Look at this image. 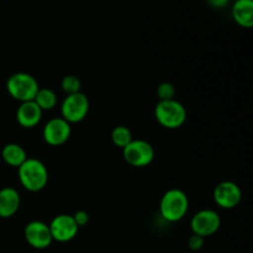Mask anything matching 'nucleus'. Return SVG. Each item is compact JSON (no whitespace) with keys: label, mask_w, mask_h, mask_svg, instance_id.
<instances>
[{"label":"nucleus","mask_w":253,"mask_h":253,"mask_svg":"<svg viewBox=\"0 0 253 253\" xmlns=\"http://www.w3.org/2000/svg\"><path fill=\"white\" fill-rule=\"evenodd\" d=\"M231 0H207L209 6L214 7V9H222V7L227 6Z\"/></svg>","instance_id":"obj_22"},{"label":"nucleus","mask_w":253,"mask_h":253,"mask_svg":"<svg viewBox=\"0 0 253 253\" xmlns=\"http://www.w3.org/2000/svg\"><path fill=\"white\" fill-rule=\"evenodd\" d=\"M231 15L239 26L251 29L253 26V0H235Z\"/></svg>","instance_id":"obj_14"},{"label":"nucleus","mask_w":253,"mask_h":253,"mask_svg":"<svg viewBox=\"0 0 253 253\" xmlns=\"http://www.w3.org/2000/svg\"><path fill=\"white\" fill-rule=\"evenodd\" d=\"M20 194L15 188L5 187L0 189V217L9 219L14 216L20 208Z\"/></svg>","instance_id":"obj_13"},{"label":"nucleus","mask_w":253,"mask_h":253,"mask_svg":"<svg viewBox=\"0 0 253 253\" xmlns=\"http://www.w3.org/2000/svg\"><path fill=\"white\" fill-rule=\"evenodd\" d=\"M25 240L35 250H44L52 244V236L48 225L35 220L29 222L25 227Z\"/></svg>","instance_id":"obj_11"},{"label":"nucleus","mask_w":253,"mask_h":253,"mask_svg":"<svg viewBox=\"0 0 253 253\" xmlns=\"http://www.w3.org/2000/svg\"><path fill=\"white\" fill-rule=\"evenodd\" d=\"M49 232L53 241L61 242H69L77 236L78 234V225L74 221L73 216L68 214H62L52 219V221L48 224Z\"/></svg>","instance_id":"obj_8"},{"label":"nucleus","mask_w":253,"mask_h":253,"mask_svg":"<svg viewBox=\"0 0 253 253\" xmlns=\"http://www.w3.org/2000/svg\"><path fill=\"white\" fill-rule=\"evenodd\" d=\"M39 89L36 78L24 72L12 74L6 82V90L9 95L20 103L34 100Z\"/></svg>","instance_id":"obj_3"},{"label":"nucleus","mask_w":253,"mask_h":253,"mask_svg":"<svg viewBox=\"0 0 253 253\" xmlns=\"http://www.w3.org/2000/svg\"><path fill=\"white\" fill-rule=\"evenodd\" d=\"M175 95V88L169 82H163L157 88V96L160 101L163 100H172Z\"/></svg>","instance_id":"obj_19"},{"label":"nucleus","mask_w":253,"mask_h":253,"mask_svg":"<svg viewBox=\"0 0 253 253\" xmlns=\"http://www.w3.org/2000/svg\"><path fill=\"white\" fill-rule=\"evenodd\" d=\"M111 141L115 146L120 148H125L131 141L133 140L132 132L130 128L126 126H116L113 131H111Z\"/></svg>","instance_id":"obj_17"},{"label":"nucleus","mask_w":253,"mask_h":253,"mask_svg":"<svg viewBox=\"0 0 253 253\" xmlns=\"http://www.w3.org/2000/svg\"><path fill=\"white\" fill-rule=\"evenodd\" d=\"M123 155L128 165L137 168L146 167L155 160V150L152 145L145 140H132L123 148Z\"/></svg>","instance_id":"obj_6"},{"label":"nucleus","mask_w":253,"mask_h":253,"mask_svg":"<svg viewBox=\"0 0 253 253\" xmlns=\"http://www.w3.org/2000/svg\"><path fill=\"white\" fill-rule=\"evenodd\" d=\"M61 88L67 95H71V94H76L81 91L82 83L78 77L73 76V74H69V76H66L62 78Z\"/></svg>","instance_id":"obj_18"},{"label":"nucleus","mask_w":253,"mask_h":253,"mask_svg":"<svg viewBox=\"0 0 253 253\" xmlns=\"http://www.w3.org/2000/svg\"><path fill=\"white\" fill-rule=\"evenodd\" d=\"M43 111L39 108L34 100L20 103L16 110V120L20 126L25 128H31L39 125L42 119Z\"/></svg>","instance_id":"obj_12"},{"label":"nucleus","mask_w":253,"mask_h":253,"mask_svg":"<svg viewBox=\"0 0 253 253\" xmlns=\"http://www.w3.org/2000/svg\"><path fill=\"white\" fill-rule=\"evenodd\" d=\"M1 158L10 167L19 168L27 160L26 151L17 143H7L1 150Z\"/></svg>","instance_id":"obj_15"},{"label":"nucleus","mask_w":253,"mask_h":253,"mask_svg":"<svg viewBox=\"0 0 253 253\" xmlns=\"http://www.w3.org/2000/svg\"><path fill=\"white\" fill-rule=\"evenodd\" d=\"M34 101L42 111L52 110L57 105V94L49 88H40Z\"/></svg>","instance_id":"obj_16"},{"label":"nucleus","mask_w":253,"mask_h":253,"mask_svg":"<svg viewBox=\"0 0 253 253\" xmlns=\"http://www.w3.org/2000/svg\"><path fill=\"white\" fill-rule=\"evenodd\" d=\"M156 120L166 128H178L187 120V110L184 105L175 99L158 101L155 108Z\"/></svg>","instance_id":"obj_4"},{"label":"nucleus","mask_w":253,"mask_h":253,"mask_svg":"<svg viewBox=\"0 0 253 253\" xmlns=\"http://www.w3.org/2000/svg\"><path fill=\"white\" fill-rule=\"evenodd\" d=\"M189 199L183 190L169 189L163 194L160 202V214L166 221L178 222L187 215Z\"/></svg>","instance_id":"obj_2"},{"label":"nucleus","mask_w":253,"mask_h":253,"mask_svg":"<svg viewBox=\"0 0 253 253\" xmlns=\"http://www.w3.org/2000/svg\"><path fill=\"white\" fill-rule=\"evenodd\" d=\"M17 174L22 187L32 193L42 190L48 182V170L46 166L36 158H27L17 168Z\"/></svg>","instance_id":"obj_1"},{"label":"nucleus","mask_w":253,"mask_h":253,"mask_svg":"<svg viewBox=\"0 0 253 253\" xmlns=\"http://www.w3.org/2000/svg\"><path fill=\"white\" fill-rule=\"evenodd\" d=\"M71 124L62 118L51 119L44 125L42 136L49 146H61L71 137Z\"/></svg>","instance_id":"obj_10"},{"label":"nucleus","mask_w":253,"mask_h":253,"mask_svg":"<svg viewBox=\"0 0 253 253\" xmlns=\"http://www.w3.org/2000/svg\"><path fill=\"white\" fill-rule=\"evenodd\" d=\"M212 197H214V202L216 203L217 207L230 210L240 204L242 193L236 183L231 182V180H224L215 187Z\"/></svg>","instance_id":"obj_9"},{"label":"nucleus","mask_w":253,"mask_h":253,"mask_svg":"<svg viewBox=\"0 0 253 253\" xmlns=\"http://www.w3.org/2000/svg\"><path fill=\"white\" fill-rule=\"evenodd\" d=\"M89 113V100L85 94L76 93L67 95L61 105V118L68 124L83 121Z\"/></svg>","instance_id":"obj_5"},{"label":"nucleus","mask_w":253,"mask_h":253,"mask_svg":"<svg viewBox=\"0 0 253 253\" xmlns=\"http://www.w3.org/2000/svg\"><path fill=\"white\" fill-rule=\"evenodd\" d=\"M76 221V224L78 225V227L85 226L89 222V214L85 211V210H78L74 215H72Z\"/></svg>","instance_id":"obj_21"},{"label":"nucleus","mask_w":253,"mask_h":253,"mask_svg":"<svg viewBox=\"0 0 253 253\" xmlns=\"http://www.w3.org/2000/svg\"><path fill=\"white\" fill-rule=\"evenodd\" d=\"M220 215L211 209L200 210L190 220V230L193 234L204 239L214 235L220 229Z\"/></svg>","instance_id":"obj_7"},{"label":"nucleus","mask_w":253,"mask_h":253,"mask_svg":"<svg viewBox=\"0 0 253 253\" xmlns=\"http://www.w3.org/2000/svg\"><path fill=\"white\" fill-rule=\"evenodd\" d=\"M204 242H205L204 237L193 234L192 236L189 237V240H188V247H189L190 251L198 252L204 247Z\"/></svg>","instance_id":"obj_20"}]
</instances>
